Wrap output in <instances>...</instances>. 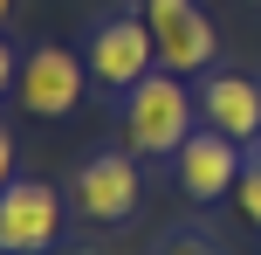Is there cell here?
<instances>
[{"label": "cell", "instance_id": "obj_1", "mask_svg": "<svg viewBox=\"0 0 261 255\" xmlns=\"http://www.w3.org/2000/svg\"><path fill=\"white\" fill-rule=\"evenodd\" d=\"M199 97L186 90V76L172 69H151L138 90H124V145L138 159H172L186 138L199 131Z\"/></svg>", "mask_w": 261, "mask_h": 255}, {"label": "cell", "instance_id": "obj_2", "mask_svg": "<svg viewBox=\"0 0 261 255\" xmlns=\"http://www.w3.org/2000/svg\"><path fill=\"white\" fill-rule=\"evenodd\" d=\"M83 62H90V76L103 83V90H138V83L158 69V35H151L144 14H110V21L90 28Z\"/></svg>", "mask_w": 261, "mask_h": 255}, {"label": "cell", "instance_id": "obj_3", "mask_svg": "<svg viewBox=\"0 0 261 255\" xmlns=\"http://www.w3.org/2000/svg\"><path fill=\"white\" fill-rule=\"evenodd\" d=\"M90 62H83L76 49H55V41H41L35 55H21V83H14V97H21L28 118H69V110L83 104V90H90Z\"/></svg>", "mask_w": 261, "mask_h": 255}, {"label": "cell", "instance_id": "obj_4", "mask_svg": "<svg viewBox=\"0 0 261 255\" xmlns=\"http://www.w3.org/2000/svg\"><path fill=\"white\" fill-rule=\"evenodd\" d=\"M62 248V193L48 179H14L0 193V255H55Z\"/></svg>", "mask_w": 261, "mask_h": 255}, {"label": "cell", "instance_id": "obj_5", "mask_svg": "<svg viewBox=\"0 0 261 255\" xmlns=\"http://www.w3.org/2000/svg\"><path fill=\"white\" fill-rule=\"evenodd\" d=\"M144 21H151V35H158V69H172V76L213 69L220 35H213L206 7H193V0H144Z\"/></svg>", "mask_w": 261, "mask_h": 255}, {"label": "cell", "instance_id": "obj_6", "mask_svg": "<svg viewBox=\"0 0 261 255\" xmlns=\"http://www.w3.org/2000/svg\"><path fill=\"white\" fill-rule=\"evenodd\" d=\"M172 166H179V193H186V200L213 207V200H227V193L241 187V166H248V159H241V145H234L227 131L199 124V131L172 152Z\"/></svg>", "mask_w": 261, "mask_h": 255}, {"label": "cell", "instance_id": "obj_7", "mask_svg": "<svg viewBox=\"0 0 261 255\" xmlns=\"http://www.w3.org/2000/svg\"><path fill=\"white\" fill-rule=\"evenodd\" d=\"M76 214L96 228H117L138 214V152H96L76 173Z\"/></svg>", "mask_w": 261, "mask_h": 255}, {"label": "cell", "instance_id": "obj_8", "mask_svg": "<svg viewBox=\"0 0 261 255\" xmlns=\"http://www.w3.org/2000/svg\"><path fill=\"white\" fill-rule=\"evenodd\" d=\"M199 118L213 131H227L234 145H254L261 138V83L241 76V69H213L199 83Z\"/></svg>", "mask_w": 261, "mask_h": 255}, {"label": "cell", "instance_id": "obj_9", "mask_svg": "<svg viewBox=\"0 0 261 255\" xmlns=\"http://www.w3.org/2000/svg\"><path fill=\"white\" fill-rule=\"evenodd\" d=\"M234 200H241V214H248V228H261V152L248 166H241V187H234Z\"/></svg>", "mask_w": 261, "mask_h": 255}, {"label": "cell", "instance_id": "obj_10", "mask_svg": "<svg viewBox=\"0 0 261 255\" xmlns=\"http://www.w3.org/2000/svg\"><path fill=\"white\" fill-rule=\"evenodd\" d=\"M151 255H220V248H213L206 235H193V228H179V235H165V242H158Z\"/></svg>", "mask_w": 261, "mask_h": 255}, {"label": "cell", "instance_id": "obj_11", "mask_svg": "<svg viewBox=\"0 0 261 255\" xmlns=\"http://www.w3.org/2000/svg\"><path fill=\"white\" fill-rule=\"evenodd\" d=\"M14 83H21V55H14V49H7V41H0V97H7V90H14Z\"/></svg>", "mask_w": 261, "mask_h": 255}, {"label": "cell", "instance_id": "obj_12", "mask_svg": "<svg viewBox=\"0 0 261 255\" xmlns=\"http://www.w3.org/2000/svg\"><path fill=\"white\" fill-rule=\"evenodd\" d=\"M7 187H14V138L0 131V193H7Z\"/></svg>", "mask_w": 261, "mask_h": 255}, {"label": "cell", "instance_id": "obj_13", "mask_svg": "<svg viewBox=\"0 0 261 255\" xmlns=\"http://www.w3.org/2000/svg\"><path fill=\"white\" fill-rule=\"evenodd\" d=\"M7 14H14V0H0V28H7Z\"/></svg>", "mask_w": 261, "mask_h": 255}]
</instances>
